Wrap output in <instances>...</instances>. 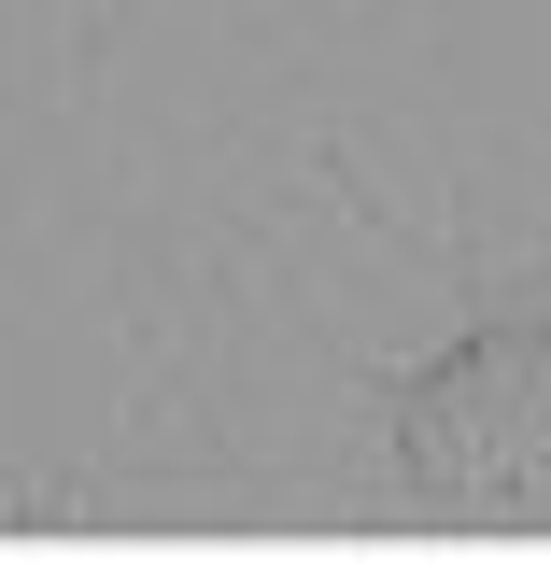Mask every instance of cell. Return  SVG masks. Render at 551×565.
Segmentation results:
<instances>
[{
  "mask_svg": "<svg viewBox=\"0 0 551 565\" xmlns=\"http://www.w3.org/2000/svg\"><path fill=\"white\" fill-rule=\"evenodd\" d=\"M396 467L438 509H509L551 494V326H481L396 396Z\"/></svg>",
  "mask_w": 551,
  "mask_h": 565,
  "instance_id": "cell-1",
  "label": "cell"
}]
</instances>
